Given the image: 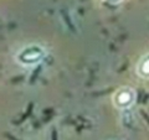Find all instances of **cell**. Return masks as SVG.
I'll list each match as a JSON object with an SVG mask.
<instances>
[{"label":"cell","instance_id":"cell-1","mask_svg":"<svg viewBox=\"0 0 149 140\" xmlns=\"http://www.w3.org/2000/svg\"><path fill=\"white\" fill-rule=\"evenodd\" d=\"M45 56H46V51L40 45H29L19 51L15 58L21 66L30 67L40 63Z\"/></svg>","mask_w":149,"mask_h":140},{"label":"cell","instance_id":"cell-3","mask_svg":"<svg viewBox=\"0 0 149 140\" xmlns=\"http://www.w3.org/2000/svg\"><path fill=\"white\" fill-rule=\"evenodd\" d=\"M137 73L142 78H149V53L143 56L137 64Z\"/></svg>","mask_w":149,"mask_h":140},{"label":"cell","instance_id":"cell-4","mask_svg":"<svg viewBox=\"0 0 149 140\" xmlns=\"http://www.w3.org/2000/svg\"><path fill=\"white\" fill-rule=\"evenodd\" d=\"M107 3H111V4H117L119 1H122V0H106Z\"/></svg>","mask_w":149,"mask_h":140},{"label":"cell","instance_id":"cell-2","mask_svg":"<svg viewBox=\"0 0 149 140\" xmlns=\"http://www.w3.org/2000/svg\"><path fill=\"white\" fill-rule=\"evenodd\" d=\"M136 92L129 87H122L113 94V104L118 109H127L134 103Z\"/></svg>","mask_w":149,"mask_h":140}]
</instances>
